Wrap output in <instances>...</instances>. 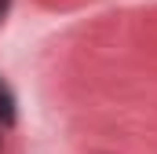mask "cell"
<instances>
[{
	"instance_id": "obj_1",
	"label": "cell",
	"mask_w": 157,
	"mask_h": 154,
	"mask_svg": "<svg viewBox=\"0 0 157 154\" xmlns=\"http://www.w3.org/2000/svg\"><path fill=\"white\" fill-rule=\"evenodd\" d=\"M18 121V99L11 92V84L0 77V128H11Z\"/></svg>"
},
{
	"instance_id": "obj_2",
	"label": "cell",
	"mask_w": 157,
	"mask_h": 154,
	"mask_svg": "<svg viewBox=\"0 0 157 154\" xmlns=\"http://www.w3.org/2000/svg\"><path fill=\"white\" fill-rule=\"evenodd\" d=\"M7 7H11V0H0V22H4V15H7Z\"/></svg>"
},
{
	"instance_id": "obj_3",
	"label": "cell",
	"mask_w": 157,
	"mask_h": 154,
	"mask_svg": "<svg viewBox=\"0 0 157 154\" xmlns=\"http://www.w3.org/2000/svg\"><path fill=\"white\" fill-rule=\"evenodd\" d=\"M0 151H4V136H0Z\"/></svg>"
}]
</instances>
